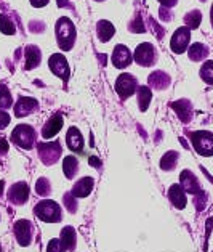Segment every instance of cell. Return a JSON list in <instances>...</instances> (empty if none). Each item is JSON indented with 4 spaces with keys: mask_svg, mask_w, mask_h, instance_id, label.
Returning <instances> with one entry per match:
<instances>
[{
    "mask_svg": "<svg viewBox=\"0 0 213 252\" xmlns=\"http://www.w3.org/2000/svg\"><path fill=\"white\" fill-rule=\"evenodd\" d=\"M56 40L61 50L68 52L74 47L76 42V26L69 18H59L56 21Z\"/></svg>",
    "mask_w": 213,
    "mask_h": 252,
    "instance_id": "6da1fadb",
    "label": "cell"
},
{
    "mask_svg": "<svg viewBox=\"0 0 213 252\" xmlns=\"http://www.w3.org/2000/svg\"><path fill=\"white\" fill-rule=\"evenodd\" d=\"M11 141L24 150H32L34 145H37V132L32 126L20 124L11 132Z\"/></svg>",
    "mask_w": 213,
    "mask_h": 252,
    "instance_id": "7a4b0ae2",
    "label": "cell"
},
{
    "mask_svg": "<svg viewBox=\"0 0 213 252\" xmlns=\"http://www.w3.org/2000/svg\"><path fill=\"white\" fill-rule=\"evenodd\" d=\"M191 143L200 156H213V133L207 130L189 132Z\"/></svg>",
    "mask_w": 213,
    "mask_h": 252,
    "instance_id": "3957f363",
    "label": "cell"
},
{
    "mask_svg": "<svg viewBox=\"0 0 213 252\" xmlns=\"http://www.w3.org/2000/svg\"><path fill=\"white\" fill-rule=\"evenodd\" d=\"M35 215L44 220V222H50V223H56L61 220V207L59 204H56L54 201L50 199H44L40 201L34 209Z\"/></svg>",
    "mask_w": 213,
    "mask_h": 252,
    "instance_id": "277c9868",
    "label": "cell"
},
{
    "mask_svg": "<svg viewBox=\"0 0 213 252\" xmlns=\"http://www.w3.org/2000/svg\"><path fill=\"white\" fill-rule=\"evenodd\" d=\"M37 151L42 159V162L47 165H52L61 158L63 146L58 141H50V143H37Z\"/></svg>",
    "mask_w": 213,
    "mask_h": 252,
    "instance_id": "5b68a950",
    "label": "cell"
},
{
    "mask_svg": "<svg viewBox=\"0 0 213 252\" xmlns=\"http://www.w3.org/2000/svg\"><path fill=\"white\" fill-rule=\"evenodd\" d=\"M133 60H135L139 66H144V67L152 66L157 60V52H156L154 45L148 44V42L139 44L135 50V55H133Z\"/></svg>",
    "mask_w": 213,
    "mask_h": 252,
    "instance_id": "8992f818",
    "label": "cell"
},
{
    "mask_svg": "<svg viewBox=\"0 0 213 252\" xmlns=\"http://www.w3.org/2000/svg\"><path fill=\"white\" fill-rule=\"evenodd\" d=\"M191 42V29L183 26L175 31V34L172 35V40H170V48H172L173 53H183L187 50Z\"/></svg>",
    "mask_w": 213,
    "mask_h": 252,
    "instance_id": "52a82bcc",
    "label": "cell"
},
{
    "mask_svg": "<svg viewBox=\"0 0 213 252\" xmlns=\"http://www.w3.org/2000/svg\"><path fill=\"white\" fill-rule=\"evenodd\" d=\"M138 90V82L132 74H120L115 81V92L120 98H129Z\"/></svg>",
    "mask_w": 213,
    "mask_h": 252,
    "instance_id": "ba28073f",
    "label": "cell"
},
{
    "mask_svg": "<svg viewBox=\"0 0 213 252\" xmlns=\"http://www.w3.org/2000/svg\"><path fill=\"white\" fill-rule=\"evenodd\" d=\"M48 66H50V69L54 76H58L59 79H63V81H68L69 77V64L66 58L63 57L61 53H54L50 57L48 60Z\"/></svg>",
    "mask_w": 213,
    "mask_h": 252,
    "instance_id": "9c48e42d",
    "label": "cell"
},
{
    "mask_svg": "<svg viewBox=\"0 0 213 252\" xmlns=\"http://www.w3.org/2000/svg\"><path fill=\"white\" fill-rule=\"evenodd\" d=\"M15 236L21 246H29L32 241V223L29 220H18L15 223Z\"/></svg>",
    "mask_w": 213,
    "mask_h": 252,
    "instance_id": "30bf717a",
    "label": "cell"
},
{
    "mask_svg": "<svg viewBox=\"0 0 213 252\" xmlns=\"http://www.w3.org/2000/svg\"><path fill=\"white\" fill-rule=\"evenodd\" d=\"M112 64L117 67V69H124V67L130 66V63L133 61V57L130 50L125 45H117L114 48L112 57H111Z\"/></svg>",
    "mask_w": 213,
    "mask_h": 252,
    "instance_id": "8fae6325",
    "label": "cell"
},
{
    "mask_svg": "<svg viewBox=\"0 0 213 252\" xmlns=\"http://www.w3.org/2000/svg\"><path fill=\"white\" fill-rule=\"evenodd\" d=\"M37 108H39V103L35 98L21 96L20 100H18V103L15 104V116L16 118H24V116L32 114Z\"/></svg>",
    "mask_w": 213,
    "mask_h": 252,
    "instance_id": "7c38bea8",
    "label": "cell"
},
{
    "mask_svg": "<svg viewBox=\"0 0 213 252\" xmlns=\"http://www.w3.org/2000/svg\"><path fill=\"white\" fill-rule=\"evenodd\" d=\"M8 199L10 202H13L16 206L24 204V202L29 199V187L23 182L15 183V185L8 189Z\"/></svg>",
    "mask_w": 213,
    "mask_h": 252,
    "instance_id": "4fadbf2b",
    "label": "cell"
},
{
    "mask_svg": "<svg viewBox=\"0 0 213 252\" xmlns=\"http://www.w3.org/2000/svg\"><path fill=\"white\" fill-rule=\"evenodd\" d=\"M180 185L181 188L185 189L186 193H191V194H199L202 193L200 191V185H199V180L196 178V175L192 174L191 170H183L181 175H180Z\"/></svg>",
    "mask_w": 213,
    "mask_h": 252,
    "instance_id": "5bb4252c",
    "label": "cell"
},
{
    "mask_svg": "<svg viewBox=\"0 0 213 252\" xmlns=\"http://www.w3.org/2000/svg\"><path fill=\"white\" fill-rule=\"evenodd\" d=\"M61 127H63V116H61V114L53 116L52 119H48L45 122L44 128H42V137L47 138V140L53 138L54 135H56L61 130Z\"/></svg>",
    "mask_w": 213,
    "mask_h": 252,
    "instance_id": "9a60e30c",
    "label": "cell"
},
{
    "mask_svg": "<svg viewBox=\"0 0 213 252\" xmlns=\"http://www.w3.org/2000/svg\"><path fill=\"white\" fill-rule=\"evenodd\" d=\"M93 185H95L93 178L83 177L72 187V194H74L76 198H87V196L91 193V189H93Z\"/></svg>",
    "mask_w": 213,
    "mask_h": 252,
    "instance_id": "2e32d148",
    "label": "cell"
},
{
    "mask_svg": "<svg viewBox=\"0 0 213 252\" xmlns=\"http://www.w3.org/2000/svg\"><path fill=\"white\" fill-rule=\"evenodd\" d=\"M66 143L68 146L76 153H82L83 151V137L82 133L79 132V128L76 127H71L69 132L66 133Z\"/></svg>",
    "mask_w": 213,
    "mask_h": 252,
    "instance_id": "e0dca14e",
    "label": "cell"
},
{
    "mask_svg": "<svg viewBox=\"0 0 213 252\" xmlns=\"http://www.w3.org/2000/svg\"><path fill=\"white\" fill-rule=\"evenodd\" d=\"M168 199L172 201V204L176 209H185L186 207V191L181 188V185H172L168 189Z\"/></svg>",
    "mask_w": 213,
    "mask_h": 252,
    "instance_id": "ac0fdd59",
    "label": "cell"
},
{
    "mask_svg": "<svg viewBox=\"0 0 213 252\" xmlns=\"http://www.w3.org/2000/svg\"><path fill=\"white\" fill-rule=\"evenodd\" d=\"M24 57H26V63H24V67L29 69H34L35 66L40 64L42 60V53L35 45H27L26 50H24Z\"/></svg>",
    "mask_w": 213,
    "mask_h": 252,
    "instance_id": "d6986e66",
    "label": "cell"
},
{
    "mask_svg": "<svg viewBox=\"0 0 213 252\" xmlns=\"http://www.w3.org/2000/svg\"><path fill=\"white\" fill-rule=\"evenodd\" d=\"M172 108L176 111V114L180 116V119L183 122H187V121L191 119V116H192V106H191V103L187 101V100L175 101V103H172Z\"/></svg>",
    "mask_w": 213,
    "mask_h": 252,
    "instance_id": "ffe728a7",
    "label": "cell"
},
{
    "mask_svg": "<svg viewBox=\"0 0 213 252\" xmlns=\"http://www.w3.org/2000/svg\"><path fill=\"white\" fill-rule=\"evenodd\" d=\"M96 32H98V39L101 42H107V40H111V37L115 34V29L109 21L101 20L96 24Z\"/></svg>",
    "mask_w": 213,
    "mask_h": 252,
    "instance_id": "44dd1931",
    "label": "cell"
},
{
    "mask_svg": "<svg viewBox=\"0 0 213 252\" xmlns=\"http://www.w3.org/2000/svg\"><path fill=\"white\" fill-rule=\"evenodd\" d=\"M168 84H170V77L162 71H156L149 76V85L156 90L165 89V87H168Z\"/></svg>",
    "mask_w": 213,
    "mask_h": 252,
    "instance_id": "7402d4cb",
    "label": "cell"
},
{
    "mask_svg": "<svg viewBox=\"0 0 213 252\" xmlns=\"http://www.w3.org/2000/svg\"><path fill=\"white\" fill-rule=\"evenodd\" d=\"M187 55H189V60L192 61H202L209 57V47L204 44H192L187 50Z\"/></svg>",
    "mask_w": 213,
    "mask_h": 252,
    "instance_id": "603a6c76",
    "label": "cell"
},
{
    "mask_svg": "<svg viewBox=\"0 0 213 252\" xmlns=\"http://www.w3.org/2000/svg\"><path fill=\"white\" fill-rule=\"evenodd\" d=\"M61 243L64 244L66 251H74L76 249V230L72 226H66L61 231Z\"/></svg>",
    "mask_w": 213,
    "mask_h": 252,
    "instance_id": "cb8c5ba5",
    "label": "cell"
},
{
    "mask_svg": "<svg viewBox=\"0 0 213 252\" xmlns=\"http://www.w3.org/2000/svg\"><path fill=\"white\" fill-rule=\"evenodd\" d=\"M79 170V162H77V158L74 156H66L64 161H63V172L64 175L69 178V180H72V178L76 177Z\"/></svg>",
    "mask_w": 213,
    "mask_h": 252,
    "instance_id": "d4e9b609",
    "label": "cell"
},
{
    "mask_svg": "<svg viewBox=\"0 0 213 252\" xmlns=\"http://www.w3.org/2000/svg\"><path fill=\"white\" fill-rule=\"evenodd\" d=\"M138 94V104H139V109L141 111H146L151 103V98H152V92L149 87H144V85H141V87H138L136 90Z\"/></svg>",
    "mask_w": 213,
    "mask_h": 252,
    "instance_id": "484cf974",
    "label": "cell"
},
{
    "mask_svg": "<svg viewBox=\"0 0 213 252\" xmlns=\"http://www.w3.org/2000/svg\"><path fill=\"white\" fill-rule=\"evenodd\" d=\"M178 158L180 156H178V153H176V151H168L167 155L160 159V167L163 170H172V169H175L176 162H178Z\"/></svg>",
    "mask_w": 213,
    "mask_h": 252,
    "instance_id": "4316f807",
    "label": "cell"
},
{
    "mask_svg": "<svg viewBox=\"0 0 213 252\" xmlns=\"http://www.w3.org/2000/svg\"><path fill=\"white\" fill-rule=\"evenodd\" d=\"M200 77H202V81L209 85H213V61L209 60L205 61L200 67Z\"/></svg>",
    "mask_w": 213,
    "mask_h": 252,
    "instance_id": "83f0119b",
    "label": "cell"
},
{
    "mask_svg": "<svg viewBox=\"0 0 213 252\" xmlns=\"http://www.w3.org/2000/svg\"><path fill=\"white\" fill-rule=\"evenodd\" d=\"M200 21H202V15H200L199 10H192L191 13H187L185 16V23H186V28L189 29H196L199 28Z\"/></svg>",
    "mask_w": 213,
    "mask_h": 252,
    "instance_id": "f1b7e54d",
    "label": "cell"
},
{
    "mask_svg": "<svg viewBox=\"0 0 213 252\" xmlns=\"http://www.w3.org/2000/svg\"><path fill=\"white\" fill-rule=\"evenodd\" d=\"M13 104V98H11V94L7 85L0 84V108H11Z\"/></svg>",
    "mask_w": 213,
    "mask_h": 252,
    "instance_id": "f546056e",
    "label": "cell"
},
{
    "mask_svg": "<svg viewBox=\"0 0 213 252\" xmlns=\"http://www.w3.org/2000/svg\"><path fill=\"white\" fill-rule=\"evenodd\" d=\"M0 31H2L3 34L7 35H11L15 34V23L11 21V18L7 16V15H0Z\"/></svg>",
    "mask_w": 213,
    "mask_h": 252,
    "instance_id": "4dcf8cb0",
    "label": "cell"
},
{
    "mask_svg": "<svg viewBox=\"0 0 213 252\" xmlns=\"http://www.w3.org/2000/svg\"><path fill=\"white\" fill-rule=\"evenodd\" d=\"M35 191H37L39 196H47V194H50V191H52L50 182H48L47 178H39L37 183H35Z\"/></svg>",
    "mask_w": 213,
    "mask_h": 252,
    "instance_id": "1f68e13d",
    "label": "cell"
},
{
    "mask_svg": "<svg viewBox=\"0 0 213 252\" xmlns=\"http://www.w3.org/2000/svg\"><path fill=\"white\" fill-rule=\"evenodd\" d=\"M63 202H64V206H66V209H68L69 212L74 214V212L77 211L76 196L72 194V193H66V194H64V198H63Z\"/></svg>",
    "mask_w": 213,
    "mask_h": 252,
    "instance_id": "d6a6232c",
    "label": "cell"
},
{
    "mask_svg": "<svg viewBox=\"0 0 213 252\" xmlns=\"http://www.w3.org/2000/svg\"><path fill=\"white\" fill-rule=\"evenodd\" d=\"M47 252H66V248H64V244L61 243V239H52V241L48 243Z\"/></svg>",
    "mask_w": 213,
    "mask_h": 252,
    "instance_id": "836d02e7",
    "label": "cell"
},
{
    "mask_svg": "<svg viewBox=\"0 0 213 252\" xmlns=\"http://www.w3.org/2000/svg\"><path fill=\"white\" fill-rule=\"evenodd\" d=\"M130 29L133 31V32H144V24H143V21H141V18H136L135 21H133L132 24H130Z\"/></svg>",
    "mask_w": 213,
    "mask_h": 252,
    "instance_id": "e575fe53",
    "label": "cell"
},
{
    "mask_svg": "<svg viewBox=\"0 0 213 252\" xmlns=\"http://www.w3.org/2000/svg\"><path fill=\"white\" fill-rule=\"evenodd\" d=\"M10 124V116L3 111V109H0V130H2V128H5Z\"/></svg>",
    "mask_w": 213,
    "mask_h": 252,
    "instance_id": "d590c367",
    "label": "cell"
},
{
    "mask_svg": "<svg viewBox=\"0 0 213 252\" xmlns=\"http://www.w3.org/2000/svg\"><path fill=\"white\" fill-rule=\"evenodd\" d=\"M159 2L162 3V7H165V8H172V7H175L176 3H178V0H159Z\"/></svg>",
    "mask_w": 213,
    "mask_h": 252,
    "instance_id": "8d00e7d4",
    "label": "cell"
},
{
    "mask_svg": "<svg viewBox=\"0 0 213 252\" xmlns=\"http://www.w3.org/2000/svg\"><path fill=\"white\" fill-rule=\"evenodd\" d=\"M8 151V143L5 140H0V155H5Z\"/></svg>",
    "mask_w": 213,
    "mask_h": 252,
    "instance_id": "74e56055",
    "label": "cell"
},
{
    "mask_svg": "<svg viewBox=\"0 0 213 252\" xmlns=\"http://www.w3.org/2000/svg\"><path fill=\"white\" fill-rule=\"evenodd\" d=\"M30 3L39 8V7H45V5L48 3V0H30Z\"/></svg>",
    "mask_w": 213,
    "mask_h": 252,
    "instance_id": "f35d334b",
    "label": "cell"
},
{
    "mask_svg": "<svg viewBox=\"0 0 213 252\" xmlns=\"http://www.w3.org/2000/svg\"><path fill=\"white\" fill-rule=\"evenodd\" d=\"M88 162H90L91 165H95V167H100V165H101L100 159L96 158V156H90V158H88Z\"/></svg>",
    "mask_w": 213,
    "mask_h": 252,
    "instance_id": "ab89813d",
    "label": "cell"
},
{
    "mask_svg": "<svg viewBox=\"0 0 213 252\" xmlns=\"http://www.w3.org/2000/svg\"><path fill=\"white\" fill-rule=\"evenodd\" d=\"M3 187H5V183L0 182V196H2V193H3Z\"/></svg>",
    "mask_w": 213,
    "mask_h": 252,
    "instance_id": "60d3db41",
    "label": "cell"
},
{
    "mask_svg": "<svg viewBox=\"0 0 213 252\" xmlns=\"http://www.w3.org/2000/svg\"><path fill=\"white\" fill-rule=\"evenodd\" d=\"M210 20H212V28H213V5H212V11H210Z\"/></svg>",
    "mask_w": 213,
    "mask_h": 252,
    "instance_id": "b9f144b4",
    "label": "cell"
},
{
    "mask_svg": "<svg viewBox=\"0 0 213 252\" xmlns=\"http://www.w3.org/2000/svg\"><path fill=\"white\" fill-rule=\"evenodd\" d=\"M0 252H2V248H0Z\"/></svg>",
    "mask_w": 213,
    "mask_h": 252,
    "instance_id": "7bdbcfd3",
    "label": "cell"
}]
</instances>
